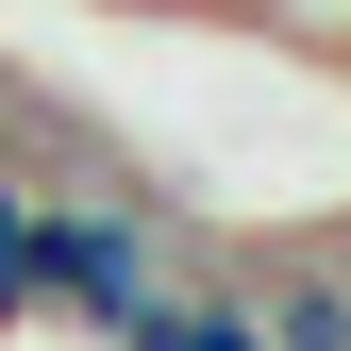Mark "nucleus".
<instances>
[{
  "label": "nucleus",
  "mask_w": 351,
  "mask_h": 351,
  "mask_svg": "<svg viewBox=\"0 0 351 351\" xmlns=\"http://www.w3.org/2000/svg\"><path fill=\"white\" fill-rule=\"evenodd\" d=\"M201 268V217L167 184H101V201H34V318H67L84 351H101L117 318H134L151 285Z\"/></svg>",
  "instance_id": "obj_1"
},
{
  "label": "nucleus",
  "mask_w": 351,
  "mask_h": 351,
  "mask_svg": "<svg viewBox=\"0 0 351 351\" xmlns=\"http://www.w3.org/2000/svg\"><path fill=\"white\" fill-rule=\"evenodd\" d=\"M251 351H351V234L251 268Z\"/></svg>",
  "instance_id": "obj_2"
},
{
  "label": "nucleus",
  "mask_w": 351,
  "mask_h": 351,
  "mask_svg": "<svg viewBox=\"0 0 351 351\" xmlns=\"http://www.w3.org/2000/svg\"><path fill=\"white\" fill-rule=\"evenodd\" d=\"M101 351H251V268H217V251H201V268H184V285H151Z\"/></svg>",
  "instance_id": "obj_3"
},
{
  "label": "nucleus",
  "mask_w": 351,
  "mask_h": 351,
  "mask_svg": "<svg viewBox=\"0 0 351 351\" xmlns=\"http://www.w3.org/2000/svg\"><path fill=\"white\" fill-rule=\"evenodd\" d=\"M234 34H268V51H301V67H351V0H217Z\"/></svg>",
  "instance_id": "obj_4"
},
{
  "label": "nucleus",
  "mask_w": 351,
  "mask_h": 351,
  "mask_svg": "<svg viewBox=\"0 0 351 351\" xmlns=\"http://www.w3.org/2000/svg\"><path fill=\"white\" fill-rule=\"evenodd\" d=\"M17 318H34V184L0 167V335H17Z\"/></svg>",
  "instance_id": "obj_5"
},
{
  "label": "nucleus",
  "mask_w": 351,
  "mask_h": 351,
  "mask_svg": "<svg viewBox=\"0 0 351 351\" xmlns=\"http://www.w3.org/2000/svg\"><path fill=\"white\" fill-rule=\"evenodd\" d=\"M134 17H217V0H134Z\"/></svg>",
  "instance_id": "obj_6"
}]
</instances>
